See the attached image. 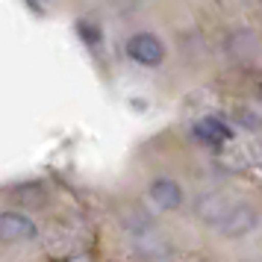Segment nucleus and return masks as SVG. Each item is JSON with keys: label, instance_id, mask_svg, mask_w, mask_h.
Masks as SVG:
<instances>
[{"label": "nucleus", "instance_id": "f257e3e1", "mask_svg": "<svg viewBox=\"0 0 262 262\" xmlns=\"http://www.w3.org/2000/svg\"><path fill=\"white\" fill-rule=\"evenodd\" d=\"M127 56L133 62H139L144 68H156L159 62L165 59V48H162V41L150 33H136V36L127 41Z\"/></svg>", "mask_w": 262, "mask_h": 262}, {"label": "nucleus", "instance_id": "f03ea898", "mask_svg": "<svg viewBox=\"0 0 262 262\" xmlns=\"http://www.w3.org/2000/svg\"><path fill=\"white\" fill-rule=\"evenodd\" d=\"M30 238H36V224H33L30 215H24V212L0 215V242L18 245V242H30Z\"/></svg>", "mask_w": 262, "mask_h": 262}, {"label": "nucleus", "instance_id": "7ed1b4c3", "mask_svg": "<svg viewBox=\"0 0 262 262\" xmlns=\"http://www.w3.org/2000/svg\"><path fill=\"white\" fill-rule=\"evenodd\" d=\"M233 209V201L227 198L224 191H209V194H201L198 203H194V215L201 218L203 224L218 227L224 221V215Z\"/></svg>", "mask_w": 262, "mask_h": 262}, {"label": "nucleus", "instance_id": "20e7f679", "mask_svg": "<svg viewBox=\"0 0 262 262\" xmlns=\"http://www.w3.org/2000/svg\"><path fill=\"white\" fill-rule=\"evenodd\" d=\"M253 227H256V212H253V206H248V203H233V209L224 215V221L218 224V230H221V236H227V238H238V236H248Z\"/></svg>", "mask_w": 262, "mask_h": 262}, {"label": "nucleus", "instance_id": "39448f33", "mask_svg": "<svg viewBox=\"0 0 262 262\" xmlns=\"http://www.w3.org/2000/svg\"><path fill=\"white\" fill-rule=\"evenodd\" d=\"M147 194H150L154 206L165 209V212H174V209H180V203H183V189H180L177 180H171V177L154 180L150 189H147Z\"/></svg>", "mask_w": 262, "mask_h": 262}, {"label": "nucleus", "instance_id": "423d86ee", "mask_svg": "<svg viewBox=\"0 0 262 262\" xmlns=\"http://www.w3.org/2000/svg\"><path fill=\"white\" fill-rule=\"evenodd\" d=\"M191 136H194L201 144H206V147H221V144H227L230 139H233L230 127H227L224 121H218V118L198 121V124L191 127Z\"/></svg>", "mask_w": 262, "mask_h": 262}, {"label": "nucleus", "instance_id": "0eeeda50", "mask_svg": "<svg viewBox=\"0 0 262 262\" xmlns=\"http://www.w3.org/2000/svg\"><path fill=\"white\" fill-rule=\"evenodd\" d=\"M12 198H15V203L24 206V209H41V206L48 203V191L41 189L38 183H21V186L12 189Z\"/></svg>", "mask_w": 262, "mask_h": 262}, {"label": "nucleus", "instance_id": "6e6552de", "mask_svg": "<svg viewBox=\"0 0 262 262\" xmlns=\"http://www.w3.org/2000/svg\"><path fill=\"white\" fill-rule=\"evenodd\" d=\"M250 115H253V112H248V109H238V112H236V121H238V124H245L248 130H256V124H259V121L250 118Z\"/></svg>", "mask_w": 262, "mask_h": 262}]
</instances>
